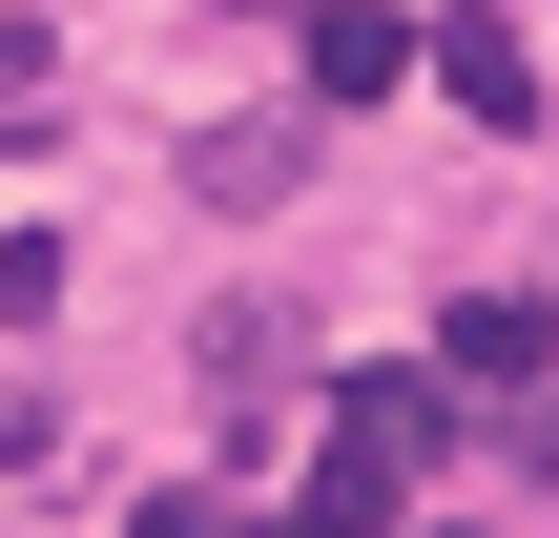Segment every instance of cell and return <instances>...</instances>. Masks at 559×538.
I'll return each mask as SVG.
<instances>
[{"mask_svg":"<svg viewBox=\"0 0 559 538\" xmlns=\"http://www.w3.org/2000/svg\"><path fill=\"white\" fill-rule=\"evenodd\" d=\"M415 62H436V83H456L477 124H539V41H519V0H456V21H436Z\"/></svg>","mask_w":559,"mask_h":538,"instance_id":"1","label":"cell"},{"mask_svg":"<svg viewBox=\"0 0 559 538\" xmlns=\"http://www.w3.org/2000/svg\"><path fill=\"white\" fill-rule=\"evenodd\" d=\"M394 83H415V21L332 0V21H311V104H394Z\"/></svg>","mask_w":559,"mask_h":538,"instance_id":"2","label":"cell"},{"mask_svg":"<svg viewBox=\"0 0 559 538\" xmlns=\"http://www.w3.org/2000/svg\"><path fill=\"white\" fill-rule=\"evenodd\" d=\"M270 538H394V456H373V435H332V477H311Z\"/></svg>","mask_w":559,"mask_h":538,"instance_id":"3","label":"cell"},{"mask_svg":"<svg viewBox=\"0 0 559 538\" xmlns=\"http://www.w3.org/2000/svg\"><path fill=\"white\" fill-rule=\"evenodd\" d=\"M353 435H373V456H394V477H415V456H436V435H456V373H353Z\"/></svg>","mask_w":559,"mask_h":538,"instance_id":"4","label":"cell"},{"mask_svg":"<svg viewBox=\"0 0 559 538\" xmlns=\"http://www.w3.org/2000/svg\"><path fill=\"white\" fill-rule=\"evenodd\" d=\"M290 166H311V104H270V124H228V145H207V207H270Z\"/></svg>","mask_w":559,"mask_h":538,"instance_id":"5","label":"cell"},{"mask_svg":"<svg viewBox=\"0 0 559 538\" xmlns=\"http://www.w3.org/2000/svg\"><path fill=\"white\" fill-rule=\"evenodd\" d=\"M436 373H559V332H539V311H519V290H477V311L436 332Z\"/></svg>","mask_w":559,"mask_h":538,"instance_id":"6","label":"cell"},{"mask_svg":"<svg viewBox=\"0 0 559 538\" xmlns=\"http://www.w3.org/2000/svg\"><path fill=\"white\" fill-rule=\"evenodd\" d=\"M21 83H41V21H0V104H21Z\"/></svg>","mask_w":559,"mask_h":538,"instance_id":"7","label":"cell"},{"mask_svg":"<svg viewBox=\"0 0 559 538\" xmlns=\"http://www.w3.org/2000/svg\"><path fill=\"white\" fill-rule=\"evenodd\" d=\"M539 456H559V373H539Z\"/></svg>","mask_w":559,"mask_h":538,"instance_id":"8","label":"cell"},{"mask_svg":"<svg viewBox=\"0 0 559 538\" xmlns=\"http://www.w3.org/2000/svg\"><path fill=\"white\" fill-rule=\"evenodd\" d=\"M436 538H477V518H436Z\"/></svg>","mask_w":559,"mask_h":538,"instance_id":"9","label":"cell"}]
</instances>
